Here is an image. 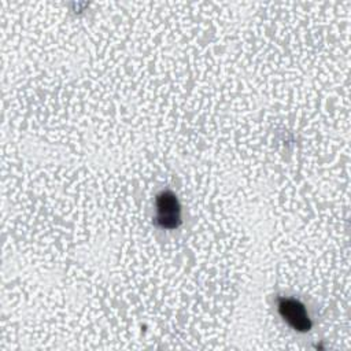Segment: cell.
<instances>
[{
  "mask_svg": "<svg viewBox=\"0 0 351 351\" xmlns=\"http://www.w3.org/2000/svg\"><path fill=\"white\" fill-rule=\"evenodd\" d=\"M280 315L292 326L295 330L306 332L311 328V321L304 306L295 299L282 298L278 303Z\"/></svg>",
  "mask_w": 351,
  "mask_h": 351,
  "instance_id": "cell-2",
  "label": "cell"
},
{
  "mask_svg": "<svg viewBox=\"0 0 351 351\" xmlns=\"http://www.w3.org/2000/svg\"><path fill=\"white\" fill-rule=\"evenodd\" d=\"M156 223L166 229L177 228L181 222V210L176 195L165 191L156 197Z\"/></svg>",
  "mask_w": 351,
  "mask_h": 351,
  "instance_id": "cell-1",
  "label": "cell"
}]
</instances>
